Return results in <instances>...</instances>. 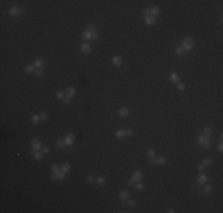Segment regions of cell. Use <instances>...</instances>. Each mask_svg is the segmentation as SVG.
Segmentation results:
<instances>
[{
	"label": "cell",
	"mask_w": 223,
	"mask_h": 213,
	"mask_svg": "<svg viewBox=\"0 0 223 213\" xmlns=\"http://www.w3.org/2000/svg\"><path fill=\"white\" fill-rule=\"evenodd\" d=\"M193 46H195V41L191 37H185L183 39V44H182V47L185 50V51H189V50H192Z\"/></svg>",
	"instance_id": "cell-1"
},
{
	"label": "cell",
	"mask_w": 223,
	"mask_h": 213,
	"mask_svg": "<svg viewBox=\"0 0 223 213\" xmlns=\"http://www.w3.org/2000/svg\"><path fill=\"white\" fill-rule=\"evenodd\" d=\"M41 148H43L41 140H39L38 137H35V139H32V141H31V149H35V150H39Z\"/></svg>",
	"instance_id": "cell-2"
},
{
	"label": "cell",
	"mask_w": 223,
	"mask_h": 213,
	"mask_svg": "<svg viewBox=\"0 0 223 213\" xmlns=\"http://www.w3.org/2000/svg\"><path fill=\"white\" fill-rule=\"evenodd\" d=\"M30 154L32 155V158L36 160V161H42L44 159V153H39L38 150H35V149H31Z\"/></svg>",
	"instance_id": "cell-3"
},
{
	"label": "cell",
	"mask_w": 223,
	"mask_h": 213,
	"mask_svg": "<svg viewBox=\"0 0 223 213\" xmlns=\"http://www.w3.org/2000/svg\"><path fill=\"white\" fill-rule=\"evenodd\" d=\"M32 65L36 68V69H42L43 66L45 65V59H43V58H37L33 60V63H32Z\"/></svg>",
	"instance_id": "cell-4"
},
{
	"label": "cell",
	"mask_w": 223,
	"mask_h": 213,
	"mask_svg": "<svg viewBox=\"0 0 223 213\" xmlns=\"http://www.w3.org/2000/svg\"><path fill=\"white\" fill-rule=\"evenodd\" d=\"M50 178L52 179V180H63L64 178H65V173L64 172H57V173H54V174H51L50 175Z\"/></svg>",
	"instance_id": "cell-5"
},
{
	"label": "cell",
	"mask_w": 223,
	"mask_h": 213,
	"mask_svg": "<svg viewBox=\"0 0 223 213\" xmlns=\"http://www.w3.org/2000/svg\"><path fill=\"white\" fill-rule=\"evenodd\" d=\"M81 50H82V52L84 53V54H90L91 53V46L88 44V43H83L82 45H81Z\"/></svg>",
	"instance_id": "cell-6"
},
{
	"label": "cell",
	"mask_w": 223,
	"mask_h": 213,
	"mask_svg": "<svg viewBox=\"0 0 223 213\" xmlns=\"http://www.w3.org/2000/svg\"><path fill=\"white\" fill-rule=\"evenodd\" d=\"M8 13H10V16H12V17H17V16H19V14L21 13V10H20L19 7H17V6H13V7L10 8Z\"/></svg>",
	"instance_id": "cell-7"
},
{
	"label": "cell",
	"mask_w": 223,
	"mask_h": 213,
	"mask_svg": "<svg viewBox=\"0 0 223 213\" xmlns=\"http://www.w3.org/2000/svg\"><path fill=\"white\" fill-rule=\"evenodd\" d=\"M122 58H121L120 56H113L112 57V63H113V65L114 66H121L122 65Z\"/></svg>",
	"instance_id": "cell-8"
},
{
	"label": "cell",
	"mask_w": 223,
	"mask_h": 213,
	"mask_svg": "<svg viewBox=\"0 0 223 213\" xmlns=\"http://www.w3.org/2000/svg\"><path fill=\"white\" fill-rule=\"evenodd\" d=\"M132 179L134 180V181L139 182V181L142 179V173H141L140 171H134L132 173Z\"/></svg>",
	"instance_id": "cell-9"
},
{
	"label": "cell",
	"mask_w": 223,
	"mask_h": 213,
	"mask_svg": "<svg viewBox=\"0 0 223 213\" xmlns=\"http://www.w3.org/2000/svg\"><path fill=\"white\" fill-rule=\"evenodd\" d=\"M145 23L146 25H148V26H153L154 24H156V17H153V16H147V17H145Z\"/></svg>",
	"instance_id": "cell-10"
},
{
	"label": "cell",
	"mask_w": 223,
	"mask_h": 213,
	"mask_svg": "<svg viewBox=\"0 0 223 213\" xmlns=\"http://www.w3.org/2000/svg\"><path fill=\"white\" fill-rule=\"evenodd\" d=\"M74 140H75V135L74 134H68L65 136V139H64V141H65V144L66 146H71L72 143H74Z\"/></svg>",
	"instance_id": "cell-11"
},
{
	"label": "cell",
	"mask_w": 223,
	"mask_h": 213,
	"mask_svg": "<svg viewBox=\"0 0 223 213\" xmlns=\"http://www.w3.org/2000/svg\"><path fill=\"white\" fill-rule=\"evenodd\" d=\"M169 78H170V81H171V82L176 83V84H177V83H179V79H181V78H179V75H178L177 72H171Z\"/></svg>",
	"instance_id": "cell-12"
},
{
	"label": "cell",
	"mask_w": 223,
	"mask_h": 213,
	"mask_svg": "<svg viewBox=\"0 0 223 213\" xmlns=\"http://www.w3.org/2000/svg\"><path fill=\"white\" fill-rule=\"evenodd\" d=\"M129 109L128 108H126V106H122V108H120L119 109V115H120L121 117H127L128 115H129Z\"/></svg>",
	"instance_id": "cell-13"
},
{
	"label": "cell",
	"mask_w": 223,
	"mask_h": 213,
	"mask_svg": "<svg viewBox=\"0 0 223 213\" xmlns=\"http://www.w3.org/2000/svg\"><path fill=\"white\" fill-rule=\"evenodd\" d=\"M208 140H210V137H209V136L199 135L198 139H197V143H198L199 146H203V143H204V142H206Z\"/></svg>",
	"instance_id": "cell-14"
},
{
	"label": "cell",
	"mask_w": 223,
	"mask_h": 213,
	"mask_svg": "<svg viewBox=\"0 0 223 213\" xmlns=\"http://www.w3.org/2000/svg\"><path fill=\"white\" fill-rule=\"evenodd\" d=\"M159 13H160V8L158 7V6H153L152 8H150V14L153 16V17H157L159 16Z\"/></svg>",
	"instance_id": "cell-15"
},
{
	"label": "cell",
	"mask_w": 223,
	"mask_h": 213,
	"mask_svg": "<svg viewBox=\"0 0 223 213\" xmlns=\"http://www.w3.org/2000/svg\"><path fill=\"white\" fill-rule=\"evenodd\" d=\"M65 95L66 96H69V97H74L75 95H76V90L74 87H69V88L65 90Z\"/></svg>",
	"instance_id": "cell-16"
},
{
	"label": "cell",
	"mask_w": 223,
	"mask_h": 213,
	"mask_svg": "<svg viewBox=\"0 0 223 213\" xmlns=\"http://www.w3.org/2000/svg\"><path fill=\"white\" fill-rule=\"evenodd\" d=\"M82 38H83L84 40H91V39H93V33L85 30V31H83V33H82Z\"/></svg>",
	"instance_id": "cell-17"
},
{
	"label": "cell",
	"mask_w": 223,
	"mask_h": 213,
	"mask_svg": "<svg viewBox=\"0 0 223 213\" xmlns=\"http://www.w3.org/2000/svg\"><path fill=\"white\" fill-rule=\"evenodd\" d=\"M119 198H120L121 200H128V199H129V193H128L127 191H121L120 193H119Z\"/></svg>",
	"instance_id": "cell-18"
},
{
	"label": "cell",
	"mask_w": 223,
	"mask_h": 213,
	"mask_svg": "<svg viewBox=\"0 0 223 213\" xmlns=\"http://www.w3.org/2000/svg\"><path fill=\"white\" fill-rule=\"evenodd\" d=\"M206 181H208V177H206L205 174H203V173H201V174L198 175V183H201V185H204Z\"/></svg>",
	"instance_id": "cell-19"
},
{
	"label": "cell",
	"mask_w": 223,
	"mask_h": 213,
	"mask_svg": "<svg viewBox=\"0 0 223 213\" xmlns=\"http://www.w3.org/2000/svg\"><path fill=\"white\" fill-rule=\"evenodd\" d=\"M96 183L99 185V186H104V185L107 183V180H106V178L104 177H97Z\"/></svg>",
	"instance_id": "cell-20"
},
{
	"label": "cell",
	"mask_w": 223,
	"mask_h": 213,
	"mask_svg": "<svg viewBox=\"0 0 223 213\" xmlns=\"http://www.w3.org/2000/svg\"><path fill=\"white\" fill-rule=\"evenodd\" d=\"M41 122V116L39 115H32L31 116V123L32 124H38Z\"/></svg>",
	"instance_id": "cell-21"
},
{
	"label": "cell",
	"mask_w": 223,
	"mask_h": 213,
	"mask_svg": "<svg viewBox=\"0 0 223 213\" xmlns=\"http://www.w3.org/2000/svg\"><path fill=\"white\" fill-rule=\"evenodd\" d=\"M115 136H116V139H123L125 136H126V130H123V129H119L118 131H116V134H115Z\"/></svg>",
	"instance_id": "cell-22"
},
{
	"label": "cell",
	"mask_w": 223,
	"mask_h": 213,
	"mask_svg": "<svg viewBox=\"0 0 223 213\" xmlns=\"http://www.w3.org/2000/svg\"><path fill=\"white\" fill-rule=\"evenodd\" d=\"M70 169H71V166L69 165V163H66V162H64L63 165L61 166V171L64 172V173H68Z\"/></svg>",
	"instance_id": "cell-23"
},
{
	"label": "cell",
	"mask_w": 223,
	"mask_h": 213,
	"mask_svg": "<svg viewBox=\"0 0 223 213\" xmlns=\"http://www.w3.org/2000/svg\"><path fill=\"white\" fill-rule=\"evenodd\" d=\"M24 71L26 73H32V72H36V68H35L33 65H26Z\"/></svg>",
	"instance_id": "cell-24"
},
{
	"label": "cell",
	"mask_w": 223,
	"mask_h": 213,
	"mask_svg": "<svg viewBox=\"0 0 223 213\" xmlns=\"http://www.w3.org/2000/svg\"><path fill=\"white\" fill-rule=\"evenodd\" d=\"M56 146H57L58 148H64L66 146V144H65V141H64L63 139H58V140L56 141Z\"/></svg>",
	"instance_id": "cell-25"
},
{
	"label": "cell",
	"mask_w": 223,
	"mask_h": 213,
	"mask_svg": "<svg viewBox=\"0 0 223 213\" xmlns=\"http://www.w3.org/2000/svg\"><path fill=\"white\" fill-rule=\"evenodd\" d=\"M211 133H212V128L211 127H205L204 128V130H203V135H205V136H210L211 135Z\"/></svg>",
	"instance_id": "cell-26"
},
{
	"label": "cell",
	"mask_w": 223,
	"mask_h": 213,
	"mask_svg": "<svg viewBox=\"0 0 223 213\" xmlns=\"http://www.w3.org/2000/svg\"><path fill=\"white\" fill-rule=\"evenodd\" d=\"M157 163L159 165H164V163H166V158L163 156V155H159L157 158Z\"/></svg>",
	"instance_id": "cell-27"
},
{
	"label": "cell",
	"mask_w": 223,
	"mask_h": 213,
	"mask_svg": "<svg viewBox=\"0 0 223 213\" xmlns=\"http://www.w3.org/2000/svg\"><path fill=\"white\" fill-rule=\"evenodd\" d=\"M204 193H210L211 191H212V187H211L210 185H206V183H204V186H203V189H202Z\"/></svg>",
	"instance_id": "cell-28"
},
{
	"label": "cell",
	"mask_w": 223,
	"mask_h": 213,
	"mask_svg": "<svg viewBox=\"0 0 223 213\" xmlns=\"http://www.w3.org/2000/svg\"><path fill=\"white\" fill-rule=\"evenodd\" d=\"M204 166H210L211 163H214V160L210 159V158H205L204 160H203V162H202Z\"/></svg>",
	"instance_id": "cell-29"
},
{
	"label": "cell",
	"mask_w": 223,
	"mask_h": 213,
	"mask_svg": "<svg viewBox=\"0 0 223 213\" xmlns=\"http://www.w3.org/2000/svg\"><path fill=\"white\" fill-rule=\"evenodd\" d=\"M184 52H185V50H184L182 46H177V47H176V53H177L178 56H183Z\"/></svg>",
	"instance_id": "cell-30"
},
{
	"label": "cell",
	"mask_w": 223,
	"mask_h": 213,
	"mask_svg": "<svg viewBox=\"0 0 223 213\" xmlns=\"http://www.w3.org/2000/svg\"><path fill=\"white\" fill-rule=\"evenodd\" d=\"M87 31H89V32H91V33H95V32H97V30L96 27H95V25H88V27H87Z\"/></svg>",
	"instance_id": "cell-31"
},
{
	"label": "cell",
	"mask_w": 223,
	"mask_h": 213,
	"mask_svg": "<svg viewBox=\"0 0 223 213\" xmlns=\"http://www.w3.org/2000/svg\"><path fill=\"white\" fill-rule=\"evenodd\" d=\"M56 97H57L58 100H63V98H64V92H63V91H57V92H56Z\"/></svg>",
	"instance_id": "cell-32"
},
{
	"label": "cell",
	"mask_w": 223,
	"mask_h": 213,
	"mask_svg": "<svg viewBox=\"0 0 223 213\" xmlns=\"http://www.w3.org/2000/svg\"><path fill=\"white\" fill-rule=\"evenodd\" d=\"M51 171H52V173H57V172L61 171V167H58V166H56V165H52L51 166Z\"/></svg>",
	"instance_id": "cell-33"
},
{
	"label": "cell",
	"mask_w": 223,
	"mask_h": 213,
	"mask_svg": "<svg viewBox=\"0 0 223 213\" xmlns=\"http://www.w3.org/2000/svg\"><path fill=\"white\" fill-rule=\"evenodd\" d=\"M147 155H148V158H153L154 155H156V152H154V149H148L147 150Z\"/></svg>",
	"instance_id": "cell-34"
},
{
	"label": "cell",
	"mask_w": 223,
	"mask_h": 213,
	"mask_svg": "<svg viewBox=\"0 0 223 213\" xmlns=\"http://www.w3.org/2000/svg\"><path fill=\"white\" fill-rule=\"evenodd\" d=\"M39 116H41V121H46V120L49 118V116H48V114H46V112H43V114H41Z\"/></svg>",
	"instance_id": "cell-35"
},
{
	"label": "cell",
	"mask_w": 223,
	"mask_h": 213,
	"mask_svg": "<svg viewBox=\"0 0 223 213\" xmlns=\"http://www.w3.org/2000/svg\"><path fill=\"white\" fill-rule=\"evenodd\" d=\"M177 89H178L179 91H184L185 87H184V84H183V83H177Z\"/></svg>",
	"instance_id": "cell-36"
},
{
	"label": "cell",
	"mask_w": 223,
	"mask_h": 213,
	"mask_svg": "<svg viewBox=\"0 0 223 213\" xmlns=\"http://www.w3.org/2000/svg\"><path fill=\"white\" fill-rule=\"evenodd\" d=\"M44 73V71H43V69H36V76L37 77H41Z\"/></svg>",
	"instance_id": "cell-37"
},
{
	"label": "cell",
	"mask_w": 223,
	"mask_h": 213,
	"mask_svg": "<svg viewBox=\"0 0 223 213\" xmlns=\"http://www.w3.org/2000/svg\"><path fill=\"white\" fill-rule=\"evenodd\" d=\"M135 188H137V191H142V189H144V185L141 182L137 183V185H135Z\"/></svg>",
	"instance_id": "cell-38"
},
{
	"label": "cell",
	"mask_w": 223,
	"mask_h": 213,
	"mask_svg": "<svg viewBox=\"0 0 223 213\" xmlns=\"http://www.w3.org/2000/svg\"><path fill=\"white\" fill-rule=\"evenodd\" d=\"M202 147H203V148H210V147H211V142H210V140H208L206 142H204Z\"/></svg>",
	"instance_id": "cell-39"
},
{
	"label": "cell",
	"mask_w": 223,
	"mask_h": 213,
	"mask_svg": "<svg viewBox=\"0 0 223 213\" xmlns=\"http://www.w3.org/2000/svg\"><path fill=\"white\" fill-rule=\"evenodd\" d=\"M87 181H88L89 183H93L94 181H95V179H94L93 175H88V177H87Z\"/></svg>",
	"instance_id": "cell-40"
},
{
	"label": "cell",
	"mask_w": 223,
	"mask_h": 213,
	"mask_svg": "<svg viewBox=\"0 0 223 213\" xmlns=\"http://www.w3.org/2000/svg\"><path fill=\"white\" fill-rule=\"evenodd\" d=\"M150 163L151 165H157V158H150Z\"/></svg>",
	"instance_id": "cell-41"
},
{
	"label": "cell",
	"mask_w": 223,
	"mask_h": 213,
	"mask_svg": "<svg viewBox=\"0 0 223 213\" xmlns=\"http://www.w3.org/2000/svg\"><path fill=\"white\" fill-rule=\"evenodd\" d=\"M70 100H71V97H69V96H64V98H63V102H64V103H65V104H68V103H69V102H70Z\"/></svg>",
	"instance_id": "cell-42"
},
{
	"label": "cell",
	"mask_w": 223,
	"mask_h": 213,
	"mask_svg": "<svg viewBox=\"0 0 223 213\" xmlns=\"http://www.w3.org/2000/svg\"><path fill=\"white\" fill-rule=\"evenodd\" d=\"M127 205H128L129 207H134V206H135V201H134V200H128Z\"/></svg>",
	"instance_id": "cell-43"
},
{
	"label": "cell",
	"mask_w": 223,
	"mask_h": 213,
	"mask_svg": "<svg viewBox=\"0 0 223 213\" xmlns=\"http://www.w3.org/2000/svg\"><path fill=\"white\" fill-rule=\"evenodd\" d=\"M42 149H43V153H44V154H48L49 152H50V148L46 147V146H45V147H43Z\"/></svg>",
	"instance_id": "cell-44"
},
{
	"label": "cell",
	"mask_w": 223,
	"mask_h": 213,
	"mask_svg": "<svg viewBox=\"0 0 223 213\" xmlns=\"http://www.w3.org/2000/svg\"><path fill=\"white\" fill-rule=\"evenodd\" d=\"M217 149H218V152H221V153H222V150H223V144H222V142H221V143H220V144L217 146Z\"/></svg>",
	"instance_id": "cell-45"
},
{
	"label": "cell",
	"mask_w": 223,
	"mask_h": 213,
	"mask_svg": "<svg viewBox=\"0 0 223 213\" xmlns=\"http://www.w3.org/2000/svg\"><path fill=\"white\" fill-rule=\"evenodd\" d=\"M97 38H99V32H95V33H93V40H96Z\"/></svg>",
	"instance_id": "cell-46"
},
{
	"label": "cell",
	"mask_w": 223,
	"mask_h": 213,
	"mask_svg": "<svg viewBox=\"0 0 223 213\" xmlns=\"http://www.w3.org/2000/svg\"><path fill=\"white\" fill-rule=\"evenodd\" d=\"M204 167H205V166L203 165V163H201V165H198V167H197V168H198V171H201V172H202V171H203V169H204Z\"/></svg>",
	"instance_id": "cell-47"
},
{
	"label": "cell",
	"mask_w": 223,
	"mask_h": 213,
	"mask_svg": "<svg viewBox=\"0 0 223 213\" xmlns=\"http://www.w3.org/2000/svg\"><path fill=\"white\" fill-rule=\"evenodd\" d=\"M134 182H135V181H134L133 179H131V180H128V182H127V185H128V186H133V185H134Z\"/></svg>",
	"instance_id": "cell-48"
},
{
	"label": "cell",
	"mask_w": 223,
	"mask_h": 213,
	"mask_svg": "<svg viewBox=\"0 0 223 213\" xmlns=\"http://www.w3.org/2000/svg\"><path fill=\"white\" fill-rule=\"evenodd\" d=\"M126 135L132 136V135H133V130H132V129H128V130H126Z\"/></svg>",
	"instance_id": "cell-49"
},
{
	"label": "cell",
	"mask_w": 223,
	"mask_h": 213,
	"mask_svg": "<svg viewBox=\"0 0 223 213\" xmlns=\"http://www.w3.org/2000/svg\"><path fill=\"white\" fill-rule=\"evenodd\" d=\"M167 213H175V210H172V208H169L167 211H166Z\"/></svg>",
	"instance_id": "cell-50"
}]
</instances>
